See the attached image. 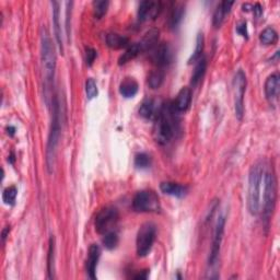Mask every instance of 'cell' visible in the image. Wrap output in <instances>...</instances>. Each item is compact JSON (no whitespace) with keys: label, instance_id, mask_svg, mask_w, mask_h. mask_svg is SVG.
<instances>
[{"label":"cell","instance_id":"cell-30","mask_svg":"<svg viewBox=\"0 0 280 280\" xmlns=\"http://www.w3.org/2000/svg\"><path fill=\"white\" fill-rule=\"evenodd\" d=\"M103 245L107 250H114L118 244V235L114 231H108L104 233V238L102 240Z\"/></svg>","mask_w":280,"mask_h":280},{"label":"cell","instance_id":"cell-13","mask_svg":"<svg viewBox=\"0 0 280 280\" xmlns=\"http://www.w3.org/2000/svg\"><path fill=\"white\" fill-rule=\"evenodd\" d=\"M162 108V104H159L155 98H146L139 107L140 116L147 119L155 120Z\"/></svg>","mask_w":280,"mask_h":280},{"label":"cell","instance_id":"cell-19","mask_svg":"<svg viewBox=\"0 0 280 280\" xmlns=\"http://www.w3.org/2000/svg\"><path fill=\"white\" fill-rule=\"evenodd\" d=\"M105 41L106 45L113 49H122L129 46L128 37L117 34V33H108Z\"/></svg>","mask_w":280,"mask_h":280},{"label":"cell","instance_id":"cell-8","mask_svg":"<svg viewBox=\"0 0 280 280\" xmlns=\"http://www.w3.org/2000/svg\"><path fill=\"white\" fill-rule=\"evenodd\" d=\"M246 76L242 69L237 71L233 78V90H234V111L238 119H242L244 115V94L246 90Z\"/></svg>","mask_w":280,"mask_h":280},{"label":"cell","instance_id":"cell-16","mask_svg":"<svg viewBox=\"0 0 280 280\" xmlns=\"http://www.w3.org/2000/svg\"><path fill=\"white\" fill-rule=\"evenodd\" d=\"M53 24H54V30H55V37H56L57 45L60 53L63 54L64 52V44H63V35H62V26H60L59 22V2L53 1Z\"/></svg>","mask_w":280,"mask_h":280},{"label":"cell","instance_id":"cell-31","mask_svg":"<svg viewBox=\"0 0 280 280\" xmlns=\"http://www.w3.org/2000/svg\"><path fill=\"white\" fill-rule=\"evenodd\" d=\"M16 195H18V189H16L15 186H9V187L5 188L2 194V199L4 204L14 205Z\"/></svg>","mask_w":280,"mask_h":280},{"label":"cell","instance_id":"cell-34","mask_svg":"<svg viewBox=\"0 0 280 280\" xmlns=\"http://www.w3.org/2000/svg\"><path fill=\"white\" fill-rule=\"evenodd\" d=\"M97 87L95 81L93 79H88L86 82V93H87V97L89 98V100H92V98H94L97 95Z\"/></svg>","mask_w":280,"mask_h":280},{"label":"cell","instance_id":"cell-4","mask_svg":"<svg viewBox=\"0 0 280 280\" xmlns=\"http://www.w3.org/2000/svg\"><path fill=\"white\" fill-rule=\"evenodd\" d=\"M53 105V115L51 129H49L47 145H46V166L48 172L51 173L54 168L55 157H56L57 147L60 139V133H62V120H60V107L58 98L55 96L52 101Z\"/></svg>","mask_w":280,"mask_h":280},{"label":"cell","instance_id":"cell-12","mask_svg":"<svg viewBox=\"0 0 280 280\" xmlns=\"http://www.w3.org/2000/svg\"><path fill=\"white\" fill-rule=\"evenodd\" d=\"M101 256V250L98 248V245L92 244L89 248V252H88V257L86 262V270L87 274L91 279H95V273H96V266L98 260Z\"/></svg>","mask_w":280,"mask_h":280},{"label":"cell","instance_id":"cell-15","mask_svg":"<svg viewBox=\"0 0 280 280\" xmlns=\"http://www.w3.org/2000/svg\"><path fill=\"white\" fill-rule=\"evenodd\" d=\"M280 90V77L278 73H275L268 77L265 82V95L271 103L278 100Z\"/></svg>","mask_w":280,"mask_h":280},{"label":"cell","instance_id":"cell-17","mask_svg":"<svg viewBox=\"0 0 280 280\" xmlns=\"http://www.w3.org/2000/svg\"><path fill=\"white\" fill-rule=\"evenodd\" d=\"M159 34H160V31L158 29H151L148 31L145 36L142 37V40L139 42L141 52L151 51L152 48H155L158 44Z\"/></svg>","mask_w":280,"mask_h":280},{"label":"cell","instance_id":"cell-5","mask_svg":"<svg viewBox=\"0 0 280 280\" xmlns=\"http://www.w3.org/2000/svg\"><path fill=\"white\" fill-rule=\"evenodd\" d=\"M263 195L261 200V212L263 213V218L266 222L270 221L273 215V211L275 209L276 198H277V186L276 179L274 173L270 171H265L264 182H263Z\"/></svg>","mask_w":280,"mask_h":280},{"label":"cell","instance_id":"cell-10","mask_svg":"<svg viewBox=\"0 0 280 280\" xmlns=\"http://www.w3.org/2000/svg\"><path fill=\"white\" fill-rule=\"evenodd\" d=\"M224 224H226V218H224V216H219L218 220L216 222L215 231H213L212 245H211L209 259H208V265H209L210 267H213L218 263L219 254H220L222 239H223Z\"/></svg>","mask_w":280,"mask_h":280},{"label":"cell","instance_id":"cell-1","mask_svg":"<svg viewBox=\"0 0 280 280\" xmlns=\"http://www.w3.org/2000/svg\"><path fill=\"white\" fill-rule=\"evenodd\" d=\"M175 112L172 103L162 104V108L158 117L155 119V139L159 145H168L177 131V120H175ZM178 114V113H177Z\"/></svg>","mask_w":280,"mask_h":280},{"label":"cell","instance_id":"cell-23","mask_svg":"<svg viewBox=\"0 0 280 280\" xmlns=\"http://www.w3.org/2000/svg\"><path fill=\"white\" fill-rule=\"evenodd\" d=\"M140 53H142V52H141V48H140L139 43L131 44V45H129L127 47V49H126L125 53L122 55V56L119 57L118 65L127 64L128 62H130V60L135 59Z\"/></svg>","mask_w":280,"mask_h":280},{"label":"cell","instance_id":"cell-26","mask_svg":"<svg viewBox=\"0 0 280 280\" xmlns=\"http://www.w3.org/2000/svg\"><path fill=\"white\" fill-rule=\"evenodd\" d=\"M164 81V71L161 69H157L148 77V86L151 89H159Z\"/></svg>","mask_w":280,"mask_h":280},{"label":"cell","instance_id":"cell-32","mask_svg":"<svg viewBox=\"0 0 280 280\" xmlns=\"http://www.w3.org/2000/svg\"><path fill=\"white\" fill-rule=\"evenodd\" d=\"M152 1H142L139 4L138 8V20L140 22H144L149 19L150 10H151Z\"/></svg>","mask_w":280,"mask_h":280},{"label":"cell","instance_id":"cell-21","mask_svg":"<svg viewBox=\"0 0 280 280\" xmlns=\"http://www.w3.org/2000/svg\"><path fill=\"white\" fill-rule=\"evenodd\" d=\"M138 84L133 78H126L119 86V93L124 97H133L138 92Z\"/></svg>","mask_w":280,"mask_h":280},{"label":"cell","instance_id":"cell-2","mask_svg":"<svg viewBox=\"0 0 280 280\" xmlns=\"http://www.w3.org/2000/svg\"><path fill=\"white\" fill-rule=\"evenodd\" d=\"M41 57L44 71V80H45V97L48 100V91L51 90L55 70H56V53H55L54 43L48 31L43 27L41 33Z\"/></svg>","mask_w":280,"mask_h":280},{"label":"cell","instance_id":"cell-36","mask_svg":"<svg viewBox=\"0 0 280 280\" xmlns=\"http://www.w3.org/2000/svg\"><path fill=\"white\" fill-rule=\"evenodd\" d=\"M237 32L243 37L248 38L249 33H248V27H246V22H244V21L240 22V23L237 25Z\"/></svg>","mask_w":280,"mask_h":280},{"label":"cell","instance_id":"cell-28","mask_svg":"<svg viewBox=\"0 0 280 280\" xmlns=\"http://www.w3.org/2000/svg\"><path fill=\"white\" fill-rule=\"evenodd\" d=\"M54 253H55V240L54 237L49 239V248L47 255V272L48 278H54Z\"/></svg>","mask_w":280,"mask_h":280},{"label":"cell","instance_id":"cell-14","mask_svg":"<svg viewBox=\"0 0 280 280\" xmlns=\"http://www.w3.org/2000/svg\"><path fill=\"white\" fill-rule=\"evenodd\" d=\"M190 103H191V90L190 88L184 87L178 93V96L175 98V101L172 103V106L177 113H183L189 108Z\"/></svg>","mask_w":280,"mask_h":280},{"label":"cell","instance_id":"cell-33","mask_svg":"<svg viewBox=\"0 0 280 280\" xmlns=\"http://www.w3.org/2000/svg\"><path fill=\"white\" fill-rule=\"evenodd\" d=\"M135 164L137 168L139 169H147L148 167H150L151 164V158L147 153H139V155L136 156L135 159Z\"/></svg>","mask_w":280,"mask_h":280},{"label":"cell","instance_id":"cell-6","mask_svg":"<svg viewBox=\"0 0 280 280\" xmlns=\"http://www.w3.org/2000/svg\"><path fill=\"white\" fill-rule=\"evenodd\" d=\"M156 241V227L151 222H146L140 227L136 240L137 254L140 257H145L150 253Z\"/></svg>","mask_w":280,"mask_h":280},{"label":"cell","instance_id":"cell-7","mask_svg":"<svg viewBox=\"0 0 280 280\" xmlns=\"http://www.w3.org/2000/svg\"><path fill=\"white\" fill-rule=\"evenodd\" d=\"M133 208L138 212H155L160 209V201L155 191L141 190L134 196Z\"/></svg>","mask_w":280,"mask_h":280},{"label":"cell","instance_id":"cell-11","mask_svg":"<svg viewBox=\"0 0 280 280\" xmlns=\"http://www.w3.org/2000/svg\"><path fill=\"white\" fill-rule=\"evenodd\" d=\"M172 60V53L170 46L167 43H161L160 45L156 46L151 53V62L155 64L158 68H164Z\"/></svg>","mask_w":280,"mask_h":280},{"label":"cell","instance_id":"cell-37","mask_svg":"<svg viewBox=\"0 0 280 280\" xmlns=\"http://www.w3.org/2000/svg\"><path fill=\"white\" fill-rule=\"evenodd\" d=\"M9 230H10L9 227H7V228H5V229L3 230V231H2V241H3V242H4L5 238H7V233L9 232Z\"/></svg>","mask_w":280,"mask_h":280},{"label":"cell","instance_id":"cell-29","mask_svg":"<svg viewBox=\"0 0 280 280\" xmlns=\"http://www.w3.org/2000/svg\"><path fill=\"white\" fill-rule=\"evenodd\" d=\"M109 2L107 0H96L93 2V13H94L95 19H101L106 13L108 9Z\"/></svg>","mask_w":280,"mask_h":280},{"label":"cell","instance_id":"cell-18","mask_svg":"<svg viewBox=\"0 0 280 280\" xmlns=\"http://www.w3.org/2000/svg\"><path fill=\"white\" fill-rule=\"evenodd\" d=\"M233 1H222L220 4L218 5L215 13H213V26L215 27H220L222 22L224 20V16L227 15V13L230 12L231 7L233 5Z\"/></svg>","mask_w":280,"mask_h":280},{"label":"cell","instance_id":"cell-3","mask_svg":"<svg viewBox=\"0 0 280 280\" xmlns=\"http://www.w3.org/2000/svg\"><path fill=\"white\" fill-rule=\"evenodd\" d=\"M265 168L261 161L256 162L250 170L248 189V209L252 216L261 213L262 187L264 182Z\"/></svg>","mask_w":280,"mask_h":280},{"label":"cell","instance_id":"cell-27","mask_svg":"<svg viewBox=\"0 0 280 280\" xmlns=\"http://www.w3.org/2000/svg\"><path fill=\"white\" fill-rule=\"evenodd\" d=\"M204 43H205L204 35H202V33H199V34L197 35V38H196L195 51H194L193 54H191L190 58L188 59L189 64H193V63L197 62V60L200 59L201 54H202V52H204Z\"/></svg>","mask_w":280,"mask_h":280},{"label":"cell","instance_id":"cell-38","mask_svg":"<svg viewBox=\"0 0 280 280\" xmlns=\"http://www.w3.org/2000/svg\"><path fill=\"white\" fill-rule=\"evenodd\" d=\"M7 130H8V135H10V136H13V135H14L15 129H14L13 127H11V126H10V127L7 128Z\"/></svg>","mask_w":280,"mask_h":280},{"label":"cell","instance_id":"cell-35","mask_svg":"<svg viewBox=\"0 0 280 280\" xmlns=\"http://www.w3.org/2000/svg\"><path fill=\"white\" fill-rule=\"evenodd\" d=\"M96 58V51L91 47L86 48V63L88 66H92Z\"/></svg>","mask_w":280,"mask_h":280},{"label":"cell","instance_id":"cell-25","mask_svg":"<svg viewBox=\"0 0 280 280\" xmlns=\"http://www.w3.org/2000/svg\"><path fill=\"white\" fill-rule=\"evenodd\" d=\"M260 41L264 45H274L278 41L277 32L273 27H266V29L261 33Z\"/></svg>","mask_w":280,"mask_h":280},{"label":"cell","instance_id":"cell-24","mask_svg":"<svg viewBox=\"0 0 280 280\" xmlns=\"http://www.w3.org/2000/svg\"><path fill=\"white\" fill-rule=\"evenodd\" d=\"M206 68H207V59L205 57H202L198 60V63H197L196 67L194 69V73L191 75V79H190L191 86L196 87L199 84L200 80L202 79V77H204L206 73Z\"/></svg>","mask_w":280,"mask_h":280},{"label":"cell","instance_id":"cell-20","mask_svg":"<svg viewBox=\"0 0 280 280\" xmlns=\"http://www.w3.org/2000/svg\"><path fill=\"white\" fill-rule=\"evenodd\" d=\"M162 193L174 197H183L186 194V187L183 185L173 182H163L160 185Z\"/></svg>","mask_w":280,"mask_h":280},{"label":"cell","instance_id":"cell-9","mask_svg":"<svg viewBox=\"0 0 280 280\" xmlns=\"http://www.w3.org/2000/svg\"><path fill=\"white\" fill-rule=\"evenodd\" d=\"M118 220V211L115 207L107 206L103 208L95 217V230L97 233L104 234L108 231H112V228L116 224Z\"/></svg>","mask_w":280,"mask_h":280},{"label":"cell","instance_id":"cell-22","mask_svg":"<svg viewBox=\"0 0 280 280\" xmlns=\"http://www.w3.org/2000/svg\"><path fill=\"white\" fill-rule=\"evenodd\" d=\"M185 13V5L183 3H177L170 13L169 18V25L171 29H175L183 20V16Z\"/></svg>","mask_w":280,"mask_h":280}]
</instances>
